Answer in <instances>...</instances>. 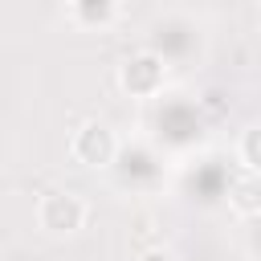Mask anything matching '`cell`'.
<instances>
[{"label":"cell","instance_id":"obj_1","mask_svg":"<svg viewBox=\"0 0 261 261\" xmlns=\"http://www.w3.org/2000/svg\"><path fill=\"white\" fill-rule=\"evenodd\" d=\"M163 82H167V65L151 49H139V53L122 57V65H118V86L130 98H155L163 90Z\"/></svg>","mask_w":261,"mask_h":261},{"label":"cell","instance_id":"obj_2","mask_svg":"<svg viewBox=\"0 0 261 261\" xmlns=\"http://www.w3.org/2000/svg\"><path fill=\"white\" fill-rule=\"evenodd\" d=\"M37 224L49 232V237H73L82 224H86V200L77 192H45L41 204H37Z\"/></svg>","mask_w":261,"mask_h":261},{"label":"cell","instance_id":"obj_3","mask_svg":"<svg viewBox=\"0 0 261 261\" xmlns=\"http://www.w3.org/2000/svg\"><path fill=\"white\" fill-rule=\"evenodd\" d=\"M69 155H73L82 167H110L114 155H118V139H114V130H110L106 122L90 118V122H82V126L73 130Z\"/></svg>","mask_w":261,"mask_h":261},{"label":"cell","instance_id":"obj_4","mask_svg":"<svg viewBox=\"0 0 261 261\" xmlns=\"http://www.w3.org/2000/svg\"><path fill=\"white\" fill-rule=\"evenodd\" d=\"M228 208L237 216H261V175L245 171L228 184Z\"/></svg>","mask_w":261,"mask_h":261},{"label":"cell","instance_id":"obj_5","mask_svg":"<svg viewBox=\"0 0 261 261\" xmlns=\"http://www.w3.org/2000/svg\"><path fill=\"white\" fill-rule=\"evenodd\" d=\"M69 16L86 29H106L118 16V0H69Z\"/></svg>","mask_w":261,"mask_h":261},{"label":"cell","instance_id":"obj_6","mask_svg":"<svg viewBox=\"0 0 261 261\" xmlns=\"http://www.w3.org/2000/svg\"><path fill=\"white\" fill-rule=\"evenodd\" d=\"M237 159H241L245 171L261 175V122L249 126V130H241V139H237Z\"/></svg>","mask_w":261,"mask_h":261},{"label":"cell","instance_id":"obj_7","mask_svg":"<svg viewBox=\"0 0 261 261\" xmlns=\"http://www.w3.org/2000/svg\"><path fill=\"white\" fill-rule=\"evenodd\" d=\"M135 261H179L171 249H147V253H139Z\"/></svg>","mask_w":261,"mask_h":261}]
</instances>
